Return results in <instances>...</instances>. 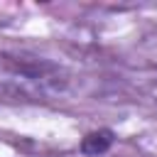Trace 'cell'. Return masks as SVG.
I'll use <instances>...</instances> for the list:
<instances>
[{
    "label": "cell",
    "mask_w": 157,
    "mask_h": 157,
    "mask_svg": "<svg viewBox=\"0 0 157 157\" xmlns=\"http://www.w3.org/2000/svg\"><path fill=\"white\" fill-rule=\"evenodd\" d=\"M115 142V132L108 130V128H101V130H93L88 132L83 140H81V152L86 157H101L105 155Z\"/></svg>",
    "instance_id": "cell-1"
}]
</instances>
